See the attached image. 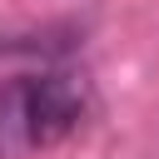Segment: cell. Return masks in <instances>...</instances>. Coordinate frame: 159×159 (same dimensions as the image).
Returning <instances> with one entry per match:
<instances>
[{
  "mask_svg": "<svg viewBox=\"0 0 159 159\" xmlns=\"http://www.w3.org/2000/svg\"><path fill=\"white\" fill-rule=\"evenodd\" d=\"M84 84L75 75H15L0 84V159H25L70 139L84 119Z\"/></svg>",
  "mask_w": 159,
  "mask_h": 159,
  "instance_id": "6da1fadb",
  "label": "cell"
}]
</instances>
